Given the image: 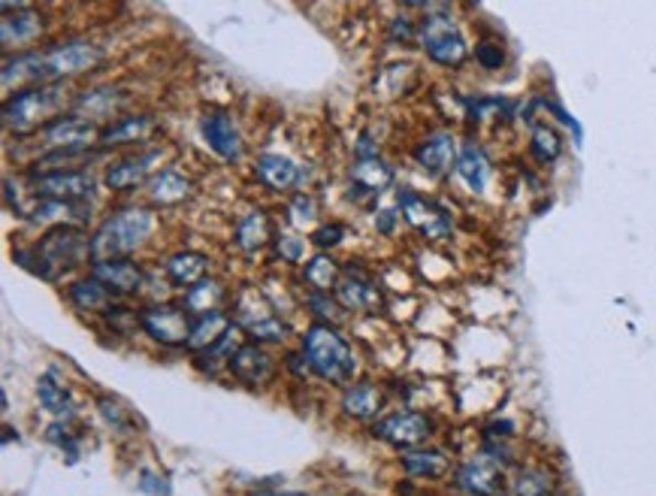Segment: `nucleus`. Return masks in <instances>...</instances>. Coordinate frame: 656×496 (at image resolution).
I'll list each match as a JSON object with an SVG mask.
<instances>
[{
    "label": "nucleus",
    "mask_w": 656,
    "mask_h": 496,
    "mask_svg": "<svg viewBox=\"0 0 656 496\" xmlns=\"http://www.w3.org/2000/svg\"><path fill=\"white\" fill-rule=\"evenodd\" d=\"M92 257V236L80 224H61L52 228L46 236H40L34 249H15L12 261L24 270H31L40 278H59L67 270H76Z\"/></svg>",
    "instance_id": "f257e3e1"
},
{
    "label": "nucleus",
    "mask_w": 656,
    "mask_h": 496,
    "mask_svg": "<svg viewBox=\"0 0 656 496\" xmlns=\"http://www.w3.org/2000/svg\"><path fill=\"white\" fill-rule=\"evenodd\" d=\"M155 231V215L149 209L130 207L118 209L94 231L92 236V264L94 261H118L149 243Z\"/></svg>",
    "instance_id": "f03ea898"
},
{
    "label": "nucleus",
    "mask_w": 656,
    "mask_h": 496,
    "mask_svg": "<svg viewBox=\"0 0 656 496\" xmlns=\"http://www.w3.org/2000/svg\"><path fill=\"white\" fill-rule=\"evenodd\" d=\"M303 355L309 360L311 376L330 381V384H346L358 372L355 351L330 324H311L309 330L303 334Z\"/></svg>",
    "instance_id": "7ed1b4c3"
},
{
    "label": "nucleus",
    "mask_w": 656,
    "mask_h": 496,
    "mask_svg": "<svg viewBox=\"0 0 656 496\" xmlns=\"http://www.w3.org/2000/svg\"><path fill=\"white\" fill-rule=\"evenodd\" d=\"M64 104V92L55 85H36V88H22L3 106V127L12 134H34L36 127L46 125ZM52 125V122H49Z\"/></svg>",
    "instance_id": "20e7f679"
},
{
    "label": "nucleus",
    "mask_w": 656,
    "mask_h": 496,
    "mask_svg": "<svg viewBox=\"0 0 656 496\" xmlns=\"http://www.w3.org/2000/svg\"><path fill=\"white\" fill-rule=\"evenodd\" d=\"M417 43L424 46L426 59L438 67H461L469 59V43L451 15L430 12L424 22L417 24Z\"/></svg>",
    "instance_id": "39448f33"
},
{
    "label": "nucleus",
    "mask_w": 656,
    "mask_h": 496,
    "mask_svg": "<svg viewBox=\"0 0 656 496\" xmlns=\"http://www.w3.org/2000/svg\"><path fill=\"white\" fill-rule=\"evenodd\" d=\"M191 324H194V318H191L182 306H173V303H151V306H146V309L139 312V327H142V334L167 348L188 346V339H191Z\"/></svg>",
    "instance_id": "423d86ee"
},
{
    "label": "nucleus",
    "mask_w": 656,
    "mask_h": 496,
    "mask_svg": "<svg viewBox=\"0 0 656 496\" xmlns=\"http://www.w3.org/2000/svg\"><path fill=\"white\" fill-rule=\"evenodd\" d=\"M104 52L88 43V40H70V43H61V46L49 49L43 52V82H55V80H67V76H76V73H85L100 64Z\"/></svg>",
    "instance_id": "0eeeda50"
},
{
    "label": "nucleus",
    "mask_w": 656,
    "mask_h": 496,
    "mask_svg": "<svg viewBox=\"0 0 656 496\" xmlns=\"http://www.w3.org/2000/svg\"><path fill=\"white\" fill-rule=\"evenodd\" d=\"M372 436L388 442L393 448H405L412 451L417 445H424L426 439L433 436V421L424 415V412H393V415L381 418L372 424Z\"/></svg>",
    "instance_id": "6e6552de"
},
{
    "label": "nucleus",
    "mask_w": 656,
    "mask_h": 496,
    "mask_svg": "<svg viewBox=\"0 0 656 496\" xmlns=\"http://www.w3.org/2000/svg\"><path fill=\"white\" fill-rule=\"evenodd\" d=\"M400 209H403V219L421 231L426 240H448L451 228H454V221L445 209L433 203L430 197L417 194L412 188H403L400 191Z\"/></svg>",
    "instance_id": "1a4fd4ad"
},
{
    "label": "nucleus",
    "mask_w": 656,
    "mask_h": 496,
    "mask_svg": "<svg viewBox=\"0 0 656 496\" xmlns=\"http://www.w3.org/2000/svg\"><path fill=\"white\" fill-rule=\"evenodd\" d=\"M34 194L40 200H61V203H80L88 200L97 188V176L88 170H55V173L36 176Z\"/></svg>",
    "instance_id": "9d476101"
},
{
    "label": "nucleus",
    "mask_w": 656,
    "mask_h": 496,
    "mask_svg": "<svg viewBox=\"0 0 656 496\" xmlns=\"http://www.w3.org/2000/svg\"><path fill=\"white\" fill-rule=\"evenodd\" d=\"M457 485L473 496H502L506 478H502V463L482 451L478 457L466 461L457 469Z\"/></svg>",
    "instance_id": "9b49d317"
},
{
    "label": "nucleus",
    "mask_w": 656,
    "mask_h": 496,
    "mask_svg": "<svg viewBox=\"0 0 656 496\" xmlns=\"http://www.w3.org/2000/svg\"><path fill=\"white\" fill-rule=\"evenodd\" d=\"M92 278H97L113 297H130L139 294L146 285V273L142 266L134 264L130 257H118V261H94Z\"/></svg>",
    "instance_id": "f8f14e48"
},
{
    "label": "nucleus",
    "mask_w": 656,
    "mask_h": 496,
    "mask_svg": "<svg viewBox=\"0 0 656 496\" xmlns=\"http://www.w3.org/2000/svg\"><path fill=\"white\" fill-rule=\"evenodd\" d=\"M43 15L36 10H31L28 3H15V12H3L0 19V43L3 49H28L34 46L40 34H43Z\"/></svg>",
    "instance_id": "ddd939ff"
},
{
    "label": "nucleus",
    "mask_w": 656,
    "mask_h": 496,
    "mask_svg": "<svg viewBox=\"0 0 656 496\" xmlns=\"http://www.w3.org/2000/svg\"><path fill=\"white\" fill-rule=\"evenodd\" d=\"M46 143L52 151H88L92 143H100V130L76 116L55 118L52 125H46Z\"/></svg>",
    "instance_id": "4468645a"
},
{
    "label": "nucleus",
    "mask_w": 656,
    "mask_h": 496,
    "mask_svg": "<svg viewBox=\"0 0 656 496\" xmlns=\"http://www.w3.org/2000/svg\"><path fill=\"white\" fill-rule=\"evenodd\" d=\"M203 139L221 161L233 163L242 158V134L228 113H212L203 118Z\"/></svg>",
    "instance_id": "2eb2a0df"
},
{
    "label": "nucleus",
    "mask_w": 656,
    "mask_h": 496,
    "mask_svg": "<svg viewBox=\"0 0 656 496\" xmlns=\"http://www.w3.org/2000/svg\"><path fill=\"white\" fill-rule=\"evenodd\" d=\"M231 372L245 384H266V381L273 379V372H276V360L266 355L264 348L257 346V342H242L236 351H233L231 358Z\"/></svg>",
    "instance_id": "dca6fc26"
},
{
    "label": "nucleus",
    "mask_w": 656,
    "mask_h": 496,
    "mask_svg": "<svg viewBox=\"0 0 656 496\" xmlns=\"http://www.w3.org/2000/svg\"><path fill=\"white\" fill-rule=\"evenodd\" d=\"M415 163L433 179H442L451 167H457V139L451 134H433L415 149Z\"/></svg>",
    "instance_id": "f3484780"
},
{
    "label": "nucleus",
    "mask_w": 656,
    "mask_h": 496,
    "mask_svg": "<svg viewBox=\"0 0 656 496\" xmlns=\"http://www.w3.org/2000/svg\"><path fill=\"white\" fill-rule=\"evenodd\" d=\"M125 106V94L118 92V88H92V92H82L76 101H73V116L82 118V122H106V118H113Z\"/></svg>",
    "instance_id": "a211bd4d"
},
{
    "label": "nucleus",
    "mask_w": 656,
    "mask_h": 496,
    "mask_svg": "<svg viewBox=\"0 0 656 496\" xmlns=\"http://www.w3.org/2000/svg\"><path fill=\"white\" fill-rule=\"evenodd\" d=\"M336 300L351 312H375L381 306V294L363 273H358L355 266H348L346 278H339Z\"/></svg>",
    "instance_id": "6ab92c4d"
},
{
    "label": "nucleus",
    "mask_w": 656,
    "mask_h": 496,
    "mask_svg": "<svg viewBox=\"0 0 656 496\" xmlns=\"http://www.w3.org/2000/svg\"><path fill=\"white\" fill-rule=\"evenodd\" d=\"M36 400L43 405V412L55 418V421H61V424H70L73 418L80 415L73 393H70L61 381H55L52 372L36 381Z\"/></svg>",
    "instance_id": "aec40b11"
},
{
    "label": "nucleus",
    "mask_w": 656,
    "mask_h": 496,
    "mask_svg": "<svg viewBox=\"0 0 656 496\" xmlns=\"http://www.w3.org/2000/svg\"><path fill=\"white\" fill-rule=\"evenodd\" d=\"M348 173H351V182H355L363 194H381V191H388V188L396 182V170H393L388 161H381L379 155L358 158V161L351 163Z\"/></svg>",
    "instance_id": "412c9836"
},
{
    "label": "nucleus",
    "mask_w": 656,
    "mask_h": 496,
    "mask_svg": "<svg viewBox=\"0 0 656 496\" xmlns=\"http://www.w3.org/2000/svg\"><path fill=\"white\" fill-rule=\"evenodd\" d=\"M254 173L257 179L264 182L269 191H290V188L299 182V167L285 155H257V163H254Z\"/></svg>",
    "instance_id": "4be33fe9"
},
{
    "label": "nucleus",
    "mask_w": 656,
    "mask_h": 496,
    "mask_svg": "<svg viewBox=\"0 0 656 496\" xmlns=\"http://www.w3.org/2000/svg\"><path fill=\"white\" fill-rule=\"evenodd\" d=\"M155 161H158V151H146V155H137V158H127V161L106 170L104 186L109 191H134V188L146 182V176H149Z\"/></svg>",
    "instance_id": "5701e85b"
},
{
    "label": "nucleus",
    "mask_w": 656,
    "mask_h": 496,
    "mask_svg": "<svg viewBox=\"0 0 656 496\" xmlns=\"http://www.w3.org/2000/svg\"><path fill=\"white\" fill-rule=\"evenodd\" d=\"M451 469V461L445 451L436 448H412L403 454V473L409 478H421V482H438L445 478Z\"/></svg>",
    "instance_id": "b1692460"
},
{
    "label": "nucleus",
    "mask_w": 656,
    "mask_h": 496,
    "mask_svg": "<svg viewBox=\"0 0 656 496\" xmlns=\"http://www.w3.org/2000/svg\"><path fill=\"white\" fill-rule=\"evenodd\" d=\"M233 240H236V249H240V252L245 254L261 252V249H266L269 240H273V221H269L266 212L254 209V212H248V215L236 224Z\"/></svg>",
    "instance_id": "393cba45"
},
{
    "label": "nucleus",
    "mask_w": 656,
    "mask_h": 496,
    "mask_svg": "<svg viewBox=\"0 0 656 496\" xmlns=\"http://www.w3.org/2000/svg\"><path fill=\"white\" fill-rule=\"evenodd\" d=\"M155 130V122L149 116H127L113 122L100 130V146L113 149V146H130V143H146Z\"/></svg>",
    "instance_id": "a878e982"
},
{
    "label": "nucleus",
    "mask_w": 656,
    "mask_h": 496,
    "mask_svg": "<svg viewBox=\"0 0 656 496\" xmlns=\"http://www.w3.org/2000/svg\"><path fill=\"white\" fill-rule=\"evenodd\" d=\"M233 324L224 312H209V315H200L191 324V339H188V348L194 351H209L212 346H219L224 336L231 334Z\"/></svg>",
    "instance_id": "bb28decb"
},
{
    "label": "nucleus",
    "mask_w": 656,
    "mask_h": 496,
    "mask_svg": "<svg viewBox=\"0 0 656 496\" xmlns=\"http://www.w3.org/2000/svg\"><path fill=\"white\" fill-rule=\"evenodd\" d=\"M457 176H461L466 186L473 188L475 194H482L484 188H487V179H490V158L484 155L482 146H475V143H466L457 155Z\"/></svg>",
    "instance_id": "cd10ccee"
},
{
    "label": "nucleus",
    "mask_w": 656,
    "mask_h": 496,
    "mask_svg": "<svg viewBox=\"0 0 656 496\" xmlns=\"http://www.w3.org/2000/svg\"><path fill=\"white\" fill-rule=\"evenodd\" d=\"M381 391L379 384H372V381H358V384H351L342 393V412L348 418H358V421H367V418L379 415L381 409Z\"/></svg>",
    "instance_id": "c85d7f7f"
},
{
    "label": "nucleus",
    "mask_w": 656,
    "mask_h": 496,
    "mask_svg": "<svg viewBox=\"0 0 656 496\" xmlns=\"http://www.w3.org/2000/svg\"><path fill=\"white\" fill-rule=\"evenodd\" d=\"M191 179H184L176 170H161L149 179V197L155 207H176L184 197H191Z\"/></svg>",
    "instance_id": "c756f323"
},
{
    "label": "nucleus",
    "mask_w": 656,
    "mask_h": 496,
    "mask_svg": "<svg viewBox=\"0 0 656 496\" xmlns=\"http://www.w3.org/2000/svg\"><path fill=\"white\" fill-rule=\"evenodd\" d=\"M207 266L209 261L203 254L197 252H179L173 254L170 261H167V276L173 282L176 288H194L197 282H203L207 278Z\"/></svg>",
    "instance_id": "7c9ffc66"
},
{
    "label": "nucleus",
    "mask_w": 656,
    "mask_h": 496,
    "mask_svg": "<svg viewBox=\"0 0 656 496\" xmlns=\"http://www.w3.org/2000/svg\"><path fill=\"white\" fill-rule=\"evenodd\" d=\"M85 219V209L80 203H61V200H36L34 207L28 209V221L31 224H80Z\"/></svg>",
    "instance_id": "2f4dec72"
},
{
    "label": "nucleus",
    "mask_w": 656,
    "mask_h": 496,
    "mask_svg": "<svg viewBox=\"0 0 656 496\" xmlns=\"http://www.w3.org/2000/svg\"><path fill=\"white\" fill-rule=\"evenodd\" d=\"M221 300H224V285L219 278H203V282H197L194 288L184 291L182 309L191 318H200V315H209V312H219Z\"/></svg>",
    "instance_id": "473e14b6"
},
{
    "label": "nucleus",
    "mask_w": 656,
    "mask_h": 496,
    "mask_svg": "<svg viewBox=\"0 0 656 496\" xmlns=\"http://www.w3.org/2000/svg\"><path fill=\"white\" fill-rule=\"evenodd\" d=\"M67 300L82 312H109L113 309V294L97 282V278H80L67 288Z\"/></svg>",
    "instance_id": "72a5a7b5"
},
{
    "label": "nucleus",
    "mask_w": 656,
    "mask_h": 496,
    "mask_svg": "<svg viewBox=\"0 0 656 496\" xmlns=\"http://www.w3.org/2000/svg\"><path fill=\"white\" fill-rule=\"evenodd\" d=\"M339 264H336L330 254H315L309 264H306V285L315 294H330V288H339Z\"/></svg>",
    "instance_id": "f704fd0d"
},
{
    "label": "nucleus",
    "mask_w": 656,
    "mask_h": 496,
    "mask_svg": "<svg viewBox=\"0 0 656 496\" xmlns=\"http://www.w3.org/2000/svg\"><path fill=\"white\" fill-rule=\"evenodd\" d=\"M553 475L548 469H541V466H530V469H523V473L515 478V485H511V494L515 496H553Z\"/></svg>",
    "instance_id": "c9c22d12"
},
{
    "label": "nucleus",
    "mask_w": 656,
    "mask_h": 496,
    "mask_svg": "<svg viewBox=\"0 0 656 496\" xmlns=\"http://www.w3.org/2000/svg\"><path fill=\"white\" fill-rule=\"evenodd\" d=\"M530 149L541 163H553L560 158V151H563V139H560V134H557L553 127L536 125L532 127Z\"/></svg>",
    "instance_id": "e433bc0d"
},
{
    "label": "nucleus",
    "mask_w": 656,
    "mask_h": 496,
    "mask_svg": "<svg viewBox=\"0 0 656 496\" xmlns=\"http://www.w3.org/2000/svg\"><path fill=\"white\" fill-rule=\"evenodd\" d=\"M245 330H248L252 342H257V346H282V342L288 339V327L278 321L276 315H269V318H261V321L248 324Z\"/></svg>",
    "instance_id": "4c0bfd02"
},
{
    "label": "nucleus",
    "mask_w": 656,
    "mask_h": 496,
    "mask_svg": "<svg viewBox=\"0 0 656 496\" xmlns=\"http://www.w3.org/2000/svg\"><path fill=\"white\" fill-rule=\"evenodd\" d=\"M306 306H309L311 315L318 318V324H330V327L342 321V309H346V306L339 300H334L330 294H309V297H306Z\"/></svg>",
    "instance_id": "58836bf2"
},
{
    "label": "nucleus",
    "mask_w": 656,
    "mask_h": 496,
    "mask_svg": "<svg viewBox=\"0 0 656 496\" xmlns=\"http://www.w3.org/2000/svg\"><path fill=\"white\" fill-rule=\"evenodd\" d=\"M290 224L299 228V231H306L311 228L315 221H318V207H315V200L309 194H297L290 200Z\"/></svg>",
    "instance_id": "ea45409f"
},
{
    "label": "nucleus",
    "mask_w": 656,
    "mask_h": 496,
    "mask_svg": "<svg viewBox=\"0 0 656 496\" xmlns=\"http://www.w3.org/2000/svg\"><path fill=\"white\" fill-rule=\"evenodd\" d=\"M97 409H100V415H104V421L109 424L113 430H118V433H130V412H127L125 405L118 403V400H109V397H100V403H97Z\"/></svg>",
    "instance_id": "a19ab883"
},
{
    "label": "nucleus",
    "mask_w": 656,
    "mask_h": 496,
    "mask_svg": "<svg viewBox=\"0 0 656 496\" xmlns=\"http://www.w3.org/2000/svg\"><path fill=\"white\" fill-rule=\"evenodd\" d=\"M276 252L282 261H288V264H299V261L306 257V240H303V236H297L294 231L278 233Z\"/></svg>",
    "instance_id": "79ce46f5"
},
{
    "label": "nucleus",
    "mask_w": 656,
    "mask_h": 496,
    "mask_svg": "<svg viewBox=\"0 0 656 496\" xmlns=\"http://www.w3.org/2000/svg\"><path fill=\"white\" fill-rule=\"evenodd\" d=\"M46 439L52 445H59L64 454H70V461H76L80 457V439L70 433L67 424H55V428H49Z\"/></svg>",
    "instance_id": "37998d69"
},
{
    "label": "nucleus",
    "mask_w": 656,
    "mask_h": 496,
    "mask_svg": "<svg viewBox=\"0 0 656 496\" xmlns=\"http://www.w3.org/2000/svg\"><path fill=\"white\" fill-rule=\"evenodd\" d=\"M342 240H346V224H339V221L324 224V228H318V231L311 233V243L318 245V249H336Z\"/></svg>",
    "instance_id": "c03bdc74"
},
{
    "label": "nucleus",
    "mask_w": 656,
    "mask_h": 496,
    "mask_svg": "<svg viewBox=\"0 0 656 496\" xmlns=\"http://www.w3.org/2000/svg\"><path fill=\"white\" fill-rule=\"evenodd\" d=\"M475 59H478V64H482L484 70H499L506 64V52L496 46V43H478Z\"/></svg>",
    "instance_id": "a18cd8bd"
},
{
    "label": "nucleus",
    "mask_w": 656,
    "mask_h": 496,
    "mask_svg": "<svg viewBox=\"0 0 656 496\" xmlns=\"http://www.w3.org/2000/svg\"><path fill=\"white\" fill-rule=\"evenodd\" d=\"M391 40L393 43H412L417 40V24L409 15H396L391 22Z\"/></svg>",
    "instance_id": "49530a36"
},
{
    "label": "nucleus",
    "mask_w": 656,
    "mask_h": 496,
    "mask_svg": "<svg viewBox=\"0 0 656 496\" xmlns=\"http://www.w3.org/2000/svg\"><path fill=\"white\" fill-rule=\"evenodd\" d=\"M396 221H400V212H396V209H381L379 215H375V228H379V233H384V236H391V233L396 231Z\"/></svg>",
    "instance_id": "de8ad7c7"
},
{
    "label": "nucleus",
    "mask_w": 656,
    "mask_h": 496,
    "mask_svg": "<svg viewBox=\"0 0 656 496\" xmlns=\"http://www.w3.org/2000/svg\"><path fill=\"white\" fill-rule=\"evenodd\" d=\"M139 490H149V494H155V496H170L167 485H163L158 475H151V473H146L142 478H139Z\"/></svg>",
    "instance_id": "09e8293b"
},
{
    "label": "nucleus",
    "mask_w": 656,
    "mask_h": 496,
    "mask_svg": "<svg viewBox=\"0 0 656 496\" xmlns=\"http://www.w3.org/2000/svg\"><path fill=\"white\" fill-rule=\"evenodd\" d=\"M257 496H306V494H297V490H264V494Z\"/></svg>",
    "instance_id": "8fccbe9b"
}]
</instances>
